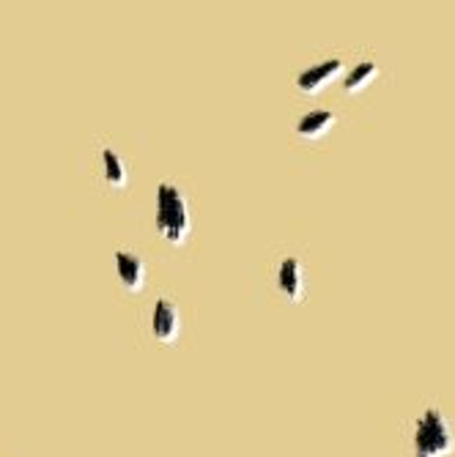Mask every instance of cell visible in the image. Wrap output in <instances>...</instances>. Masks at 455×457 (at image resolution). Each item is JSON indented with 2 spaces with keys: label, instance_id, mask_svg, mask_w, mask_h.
<instances>
[{
  "label": "cell",
  "instance_id": "obj_1",
  "mask_svg": "<svg viewBox=\"0 0 455 457\" xmlns=\"http://www.w3.org/2000/svg\"><path fill=\"white\" fill-rule=\"evenodd\" d=\"M156 230L171 244H181L190 233L187 195L171 181H162L156 187Z\"/></svg>",
  "mask_w": 455,
  "mask_h": 457
},
{
  "label": "cell",
  "instance_id": "obj_2",
  "mask_svg": "<svg viewBox=\"0 0 455 457\" xmlns=\"http://www.w3.org/2000/svg\"><path fill=\"white\" fill-rule=\"evenodd\" d=\"M455 449V433L439 408H428L415 425V457H447Z\"/></svg>",
  "mask_w": 455,
  "mask_h": 457
},
{
  "label": "cell",
  "instance_id": "obj_3",
  "mask_svg": "<svg viewBox=\"0 0 455 457\" xmlns=\"http://www.w3.org/2000/svg\"><path fill=\"white\" fill-rule=\"evenodd\" d=\"M181 326V315L173 299H156L154 302V315H151V331L154 340L159 343H173Z\"/></svg>",
  "mask_w": 455,
  "mask_h": 457
},
{
  "label": "cell",
  "instance_id": "obj_4",
  "mask_svg": "<svg viewBox=\"0 0 455 457\" xmlns=\"http://www.w3.org/2000/svg\"><path fill=\"white\" fill-rule=\"evenodd\" d=\"M341 71H343V61H341V58H329V61H324V63H318V66L305 69V71L297 77V88H299L302 94H318V91L326 88L329 82H333Z\"/></svg>",
  "mask_w": 455,
  "mask_h": 457
},
{
  "label": "cell",
  "instance_id": "obj_5",
  "mask_svg": "<svg viewBox=\"0 0 455 457\" xmlns=\"http://www.w3.org/2000/svg\"><path fill=\"white\" fill-rule=\"evenodd\" d=\"M277 285H280L285 299L302 302V296H305V274H302V261L299 258H294V255L282 258V263L277 269Z\"/></svg>",
  "mask_w": 455,
  "mask_h": 457
},
{
  "label": "cell",
  "instance_id": "obj_6",
  "mask_svg": "<svg viewBox=\"0 0 455 457\" xmlns=\"http://www.w3.org/2000/svg\"><path fill=\"white\" fill-rule=\"evenodd\" d=\"M115 271H118V279L123 282L127 290H140L143 282H146V266L138 255L127 253V249H115Z\"/></svg>",
  "mask_w": 455,
  "mask_h": 457
},
{
  "label": "cell",
  "instance_id": "obj_7",
  "mask_svg": "<svg viewBox=\"0 0 455 457\" xmlns=\"http://www.w3.org/2000/svg\"><path fill=\"white\" fill-rule=\"evenodd\" d=\"M333 127H335V112L333 110H310L297 123V135L299 137H308V140H318V137H324L329 129H333Z\"/></svg>",
  "mask_w": 455,
  "mask_h": 457
},
{
  "label": "cell",
  "instance_id": "obj_8",
  "mask_svg": "<svg viewBox=\"0 0 455 457\" xmlns=\"http://www.w3.org/2000/svg\"><path fill=\"white\" fill-rule=\"evenodd\" d=\"M102 162H105V179L110 187H127V168H123V162L118 156L115 148H102Z\"/></svg>",
  "mask_w": 455,
  "mask_h": 457
},
{
  "label": "cell",
  "instance_id": "obj_9",
  "mask_svg": "<svg viewBox=\"0 0 455 457\" xmlns=\"http://www.w3.org/2000/svg\"><path fill=\"white\" fill-rule=\"evenodd\" d=\"M379 74V63H374V61H365V63H357L351 71H346V77H343V88L349 91V94H354V91H359V88H365L370 79H374Z\"/></svg>",
  "mask_w": 455,
  "mask_h": 457
}]
</instances>
